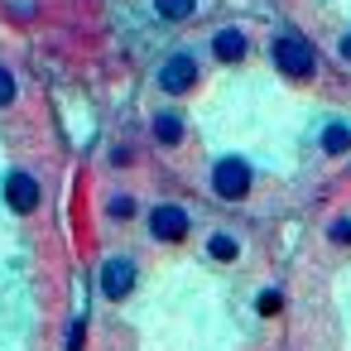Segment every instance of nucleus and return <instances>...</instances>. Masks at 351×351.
<instances>
[{
    "mask_svg": "<svg viewBox=\"0 0 351 351\" xmlns=\"http://www.w3.org/2000/svg\"><path fill=\"white\" fill-rule=\"evenodd\" d=\"M135 289V260L130 255H111L106 269H101V293L106 298H125Z\"/></svg>",
    "mask_w": 351,
    "mask_h": 351,
    "instance_id": "39448f33",
    "label": "nucleus"
},
{
    "mask_svg": "<svg viewBox=\"0 0 351 351\" xmlns=\"http://www.w3.org/2000/svg\"><path fill=\"white\" fill-rule=\"evenodd\" d=\"M212 49H217L221 63H241V58H245V34H241V29H221Z\"/></svg>",
    "mask_w": 351,
    "mask_h": 351,
    "instance_id": "0eeeda50",
    "label": "nucleus"
},
{
    "mask_svg": "<svg viewBox=\"0 0 351 351\" xmlns=\"http://www.w3.org/2000/svg\"><path fill=\"white\" fill-rule=\"evenodd\" d=\"M10 101H15V77L0 68V106H10Z\"/></svg>",
    "mask_w": 351,
    "mask_h": 351,
    "instance_id": "f8f14e48",
    "label": "nucleus"
},
{
    "mask_svg": "<svg viewBox=\"0 0 351 351\" xmlns=\"http://www.w3.org/2000/svg\"><path fill=\"white\" fill-rule=\"evenodd\" d=\"M322 149H327V154H346V149H351V125L332 121V125L322 130Z\"/></svg>",
    "mask_w": 351,
    "mask_h": 351,
    "instance_id": "1a4fd4ad",
    "label": "nucleus"
},
{
    "mask_svg": "<svg viewBox=\"0 0 351 351\" xmlns=\"http://www.w3.org/2000/svg\"><path fill=\"white\" fill-rule=\"evenodd\" d=\"M154 10H159L164 20H188V15L197 10V0H154Z\"/></svg>",
    "mask_w": 351,
    "mask_h": 351,
    "instance_id": "9d476101",
    "label": "nucleus"
},
{
    "mask_svg": "<svg viewBox=\"0 0 351 351\" xmlns=\"http://www.w3.org/2000/svg\"><path fill=\"white\" fill-rule=\"evenodd\" d=\"M5 202H10L15 212H34V207H39V183H34L29 173H10V178H5Z\"/></svg>",
    "mask_w": 351,
    "mask_h": 351,
    "instance_id": "423d86ee",
    "label": "nucleus"
},
{
    "mask_svg": "<svg viewBox=\"0 0 351 351\" xmlns=\"http://www.w3.org/2000/svg\"><path fill=\"white\" fill-rule=\"evenodd\" d=\"M111 212H116V217H130V212H135V202H130V197H116V202H111Z\"/></svg>",
    "mask_w": 351,
    "mask_h": 351,
    "instance_id": "2eb2a0df",
    "label": "nucleus"
},
{
    "mask_svg": "<svg viewBox=\"0 0 351 351\" xmlns=\"http://www.w3.org/2000/svg\"><path fill=\"white\" fill-rule=\"evenodd\" d=\"M207 250H212V260H236V250H241V245H236V236H226V231H217Z\"/></svg>",
    "mask_w": 351,
    "mask_h": 351,
    "instance_id": "9b49d317",
    "label": "nucleus"
},
{
    "mask_svg": "<svg viewBox=\"0 0 351 351\" xmlns=\"http://www.w3.org/2000/svg\"><path fill=\"white\" fill-rule=\"evenodd\" d=\"M260 313H279V293H274V289L260 293Z\"/></svg>",
    "mask_w": 351,
    "mask_h": 351,
    "instance_id": "4468645a",
    "label": "nucleus"
},
{
    "mask_svg": "<svg viewBox=\"0 0 351 351\" xmlns=\"http://www.w3.org/2000/svg\"><path fill=\"white\" fill-rule=\"evenodd\" d=\"M149 236H154V241H183V236H188V212L173 207V202L154 207V212H149Z\"/></svg>",
    "mask_w": 351,
    "mask_h": 351,
    "instance_id": "20e7f679",
    "label": "nucleus"
},
{
    "mask_svg": "<svg viewBox=\"0 0 351 351\" xmlns=\"http://www.w3.org/2000/svg\"><path fill=\"white\" fill-rule=\"evenodd\" d=\"M332 241H337V245L351 241V217H337V221H332Z\"/></svg>",
    "mask_w": 351,
    "mask_h": 351,
    "instance_id": "ddd939ff",
    "label": "nucleus"
},
{
    "mask_svg": "<svg viewBox=\"0 0 351 351\" xmlns=\"http://www.w3.org/2000/svg\"><path fill=\"white\" fill-rule=\"evenodd\" d=\"M269 58H274V68H284L289 77H313V73H317V53H313V44H308L303 34H279V39L269 44Z\"/></svg>",
    "mask_w": 351,
    "mask_h": 351,
    "instance_id": "f257e3e1",
    "label": "nucleus"
},
{
    "mask_svg": "<svg viewBox=\"0 0 351 351\" xmlns=\"http://www.w3.org/2000/svg\"><path fill=\"white\" fill-rule=\"evenodd\" d=\"M341 58H346V63H351V34H346V39H341Z\"/></svg>",
    "mask_w": 351,
    "mask_h": 351,
    "instance_id": "dca6fc26",
    "label": "nucleus"
},
{
    "mask_svg": "<svg viewBox=\"0 0 351 351\" xmlns=\"http://www.w3.org/2000/svg\"><path fill=\"white\" fill-rule=\"evenodd\" d=\"M178 135H183V121H178L173 111H159V116H154V140H159V145H178Z\"/></svg>",
    "mask_w": 351,
    "mask_h": 351,
    "instance_id": "6e6552de",
    "label": "nucleus"
},
{
    "mask_svg": "<svg viewBox=\"0 0 351 351\" xmlns=\"http://www.w3.org/2000/svg\"><path fill=\"white\" fill-rule=\"evenodd\" d=\"M193 82H197V58H193V53H173V58L159 68V87H164L169 97H183Z\"/></svg>",
    "mask_w": 351,
    "mask_h": 351,
    "instance_id": "7ed1b4c3",
    "label": "nucleus"
},
{
    "mask_svg": "<svg viewBox=\"0 0 351 351\" xmlns=\"http://www.w3.org/2000/svg\"><path fill=\"white\" fill-rule=\"evenodd\" d=\"M212 193H217L221 202L245 197V193H250V164H245V159H236V154L217 159V169H212Z\"/></svg>",
    "mask_w": 351,
    "mask_h": 351,
    "instance_id": "f03ea898",
    "label": "nucleus"
}]
</instances>
